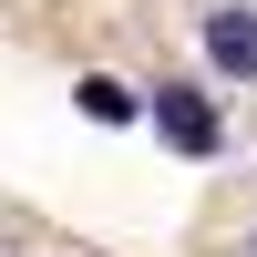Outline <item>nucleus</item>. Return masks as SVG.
Instances as JSON below:
<instances>
[{
    "instance_id": "4",
    "label": "nucleus",
    "mask_w": 257,
    "mask_h": 257,
    "mask_svg": "<svg viewBox=\"0 0 257 257\" xmlns=\"http://www.w3.org/2000/svg\"><path fill=\"white\" fill-rule=\"evenodd\" d=\"M247 257H257V237H247Z\"/></svg>"
},
{
    "instance_id": "1",
    "label": "nucleus",
    "mask_w": 257,
    "mask_h": 257,
    "mask_svg": "<svg viewBox=\"0 0 257 257\" xmlns=\"http://www.w3.org/2000/svg\"><path fill=\"white\" fill-rule=\"evenodd\" d=\"M144 123H155L165 144H175V155H226V113H216V93H196V82H155V93H144Z\"/></svg>"
},
{
    "instance_id": "3",
    "label": "nucleus",
    "mask_w": 257,
    "mask_h": 257,
    "mask_svg": "<svg viewBox=\"0 0 257 257\" xmlns=\"http://www.w3.org/2000/svg\"><path fill=\"white\" fill-rule=\"evenodd\" d=\"M72 103H82L93 123H144V82H113V72H82Z\"/></svg>"
},
{
    "instance_id": "2",
    "label": "nucleus",
    "mask_w": 257,
    "mask_h": 257,
    "mask_svg": "<svg viewBox=\"0 0 257 257\" xmlns=\"http://www.w3.org/2000/svg\"><path fill=\"white\" fill-rule=\"evenodd\" d=\"M196 52H206V72L216 82H257V0H206L196 11Z\"/></svg>"
}]
</instances>
